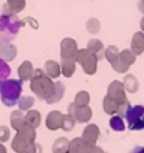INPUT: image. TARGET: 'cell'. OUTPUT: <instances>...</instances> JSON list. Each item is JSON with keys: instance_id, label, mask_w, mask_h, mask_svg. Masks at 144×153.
<instances>
[{"instance_id": "cell-1", "label": "cell", "mask_w": 144, "mask_h": 153, "mask_svg": "<svg viewBox=\"0 0 144 153\" xmlns=\"http://www.w3.org/2000/svg\"><path fill=\"white\" fill-rule=\"evenodd\" d=\"M20 25L22 22L17 20L16 13L10 11L8 6H3V14L0 16V37H2V40H13L19 33Z\"/></svg>"}, {"instance_id": "cell-2", "label": "cell", "mask_w": 144, "mask_h": 153, "mask_svg": "<svg viewBox=\"0 0 144 153\" xmlns=\"http://www.w3.org/2000/svg\"><path fill=\"white\" fill-rule=\"evenodd\" d=\"M22 96V82L16 79H6L0 85V99L6 107H13L17 104Z\"/></svg>"}, {"instance_id": "cell-3", "label": "cell", "mask_w": 144, "mask_h": 153, "mask_svg": "<svg viewBox=\"0 0 144 153\" xmlns=\"http://www.w3.org/2000/svg\"><path fill=\"white\" fill-rule=\"evenodd\" d=\"M53 84L54 82H51V79L45 74L42 70H36L33 77H31V88L40 99H45L50 94L51 88H53Z\"/></svg>"}, {"instance_id": "cell-4", "label": "cell", "mask_w": 144, "mask_h": 153, "mask_svg": "<svg viewBox=\"0 0 144 153\" xmlns=\"http://www.w3.org/2000/svg\"><path fill=\"white\" fill-rule=\"evenodd\" d=\"M124 119L127 122V127L130 130H144V107L143 105H130L125 111Z\"/></svg>"}, {"instance_id": "cell-5", "label": "cell", "mask_w": 144, "mask_h": 153, "mask_svg": "<svg viewBox=\"0 0 144 153\" xmlns=\"http://www.w3.org/2000/svg\"><path fill=\"white\" fill-rule=\"evenodd\" d=\"M75 60H78L81 65H82L84 71L87 74H95L96 68H98V59L95 54H92L88 50H78Z\"/></svg>"}, {"instance_id": "cell-6", "label": "cell", "mask_w": 144, "mask_h": 153, "mask_svg": "<svg viewBox=\"0 0 144 153\" xmlns=\"http://www.w3.org/2000/svg\"><path fill=\"white\" fill-rule=\"evenodd\" d=\"M107 96H110L112 99H115L116 102H118V105H122L127 101V96H125V90H124V85L122 82H119V80H115V82H112L109 85V90H107Z\"/></svg>"}, {"instance_id": "cell-7", "label": "cell", "mask_w": 144, "mask_h": 153, "mask_svg": "<svg viewBox=\"0 0 144 153\" xmlns=\"http://www.w3.org/2000/svg\"><path fill=\"white\" fill-rule=\"evenodd\" d=\"M99 134H101V131H99V127H98V125L88 124L84 128V133H82L81 138H82L88 146H95V144L98 142V139H99Z\"/></svg>"}, {"instance_id": "cell-8", "label": "cell", "mask_w": 144, "mask_h": 153, "mask_svg": "<svg viewBox=\"0 0 144 153\" xmlns=\"http://www.w3.org/2000/svg\"><path fill=\"white\" fill-rule=\"evenodd\" d=\"M60 50H62V59H75L78 53V45L73 39L68 37L62 40Z\"/></svg>"}, {"instance_id": "cell-9", "label": "cell", "mask_w": 144, "mask_h": 153, "mask_svg": "<svg viewBox=\"0 0 144 153\" xmlns=\"http://www.w3.org/2000/svg\"><path fill=\"white\" fill-rule=\"evenodd\" d=\"M71 116L76 119V122H88L92 119V108L88 105H76L75 104V110L71 113Z\"/></svg>"}, {"instance_id": "cell-10", "label": "cell", "mask_w": 144, "mask_h": 153, "mask_svg": "<svg viewBox=\"0 0 144 153\" xmlns=\"http://www.w3.org/2000/svg\"><path fill=\"white\" fill-rule=\"evenodd\" d=\"M62 96H64V84L62 82H54L50 94L45 97V101H47V104H54V102L60 101Z\"/></svg>"}, {"instance_id": "cell-11", "label": "cell", "mask_w": 144, "mask_h": 153, "mask_svg": "<svg viewBox=\"0 0 144 153\" xmlns=\"http://www.w3.org/2000/svg\"><path fill=\"white\" fill-rule=\"evenodd\" d=\"M130 47H132L130 48L132 53H135V56L143 54V53H144V33L143 31L133 34L132 42H130Z\"/></svg>"}, {"instance_id": "cell-12", "label": "cell", "mask_w": 144, "mask_h": 153, "mask_svg": "<svg viewBox=\"0 0 144 153\" xmlns=\"http://www.w3.org/2000/svg\"><path fill=\"white\" fill-rule=\"evenodd\" d=\"M62 119H64V114L60 111H51L47 116V127L50 130H57L62 125Z\"/></svg>"}, {"instance_id": "cell-13", "label": "cell", "mask_w": 144, "mask_h": 153, "mask_svg": "<svg viewBox=\"0 0 144 153\" xmlns=\"http://www.w3.org/2000/svg\"><path fill=\"white\" fill-rule=\"evenodd\" d=\"M87 50L92 53V54H95L98 60H101V59L104 57V47H102V42H101V40H98V39L90 40Z\"/></svg>"}, {"instance_id": "cell-14", "label": "cell", "mask_w": 144, "mask_h": 153, "mask_svg": "<svg viewBox=\"0 0 144 153\" xmlns=\"http://www.w3.org/2000/svg\"><path fill=\"white\" fill-rule=\"evenodd\" d=\"M17 134H19L22 139H25L26 142H33L36 139V128L31 127V125H28V124H25L17 130Z\"/></svg>"}, {"instance_id": "cell-15", "label": "cell", "mask_w": 144, "mask_h": 153, "mask_svg": "<svg viewBox=\"0 0 144 153\" xmlns=\"http://www.w3.org/2000/svg\"><path fill=\"white\" fill-rule=\"evenodd\" d=\"M88 144L82 139V138H75L73 141L68 142V150L71 152H76V153H87L88 150Z\"/></svg>"}, {"instance_id": "cell-16", "label": "cell", "mask_w": 144, "mask_h": 153, "mask_svg": "<svg viewBox=\"0 0 144 153\" xmlns=\"http://www.w3.org/2000/svg\"><path fill=\"white\" fill-rule=\"evenodd\" d=\"M122 85H124V90H125V91H129V93H137L138 88H140L138 79L135 77L133 74H127V76H125Z\"/></svg>"}, {"instance_id": "cell-17", "label": "cell", "mask_w": 144, "mask_h": 153, "mask_svg": "<svg viewBox=\"0 0 144 153\" xmlns=\"http://www.w3.org/2000/svg\"><path fill=\"white\" fill-rule=\"evenodd\" d=\"M109 125H110V128L113 131H124L125 130V121L119 114H112V118L109 121Z\"/></svg>"}, {"instance_id": "cell-18", "label": "cell", "mask_w": 144, "mask_h": 153, "mask_svg": "<svg viewBox=\"0 0 144 153\" xmlns=\"http://www.w3.org/2000/svg\"><path fill=\"white\" fill-rule=\"evenodd\" d=\"M118 102L115 101V99H112L110 96H105L104 101H102V108L107 114H116L118 113Z\"/></svg>"}, {"instance_id": "cell-19", "label": "cell", "mask_w": 144, "mask_h": 153, "mask_svg": "<svg viewBox=\"0 0 144 153\" xmlns=\"http://www.w3.org/2000/svg\"><path fill=\"white\" fill-rule=\"evenodd\" d=\"M33 64L31 62H23V64L20 65V68H19V76H20V80H31V77H33Z\"/></svg>"}, {"instance_id": "cell-20", "label": "cell", "mask_w": 144, "mask_h": 153, "mask_svg": "<svg viewBox=\"0 0 144 153\" xmlns=\"http://www.w3.org/2000/svg\"><path fill=\"white\" fill-rule=\"evenodd\" d=\"M22 125H25V114L22 113V110H17L11 113V127L17 131Z\"/></svg>"}, {"instance_id": "cell-21", "label": "cell", "mask_w": 144, "mask_h": 153, "mask_svg": "<svg viewBox=\"0 0 144 153\" xmlns=\"http://www.w3.org/2000/svg\"><path fill=\"white\" fill-rule=\"evenodd\" d=\"M25 124L31 125V127H39L40 125V113L36 110H28V113L25 114Z\"/></svg>"}, {"instance_id": "cell-22", "label": "cell", "mask_w": 144, "mask_h": 153, "mask_svg": "<svg viewBox=\"0 0 144 153\" xmlns=\"http://www.w3.org/2000/svg\"><path fill=\"white\" fill-rule=\"evenodd\" d=\"M68 139L67 138H57L53 144V153H67L68 152Z\"/></svg>"}, {"instance_id": "cell-23", "label": "cell", "mask_w": 144, "mask_h": 153, "mask_svg": "<svg viewBox=\"0 0 144 153\" xmlns=\"http://www.w3.org/2000/svg\"><path fill=\"white\" fill-rule=\"evenodd\" d=\"M45 70H47V73H48V77H57L60 74V65L54 60H48L47 64H45Z\"/></svg>"}, {"instance_id": "cell-24", "label": "cell", "mask_w": 144, "mask_h": 153, "mask_svg": "<svg viewBox=\"0 0 144 153\" xmlns=\"http://www.w3.org/2000/svg\"><path fill=\"white\" fill-rule=\"evenodd\" d=\"M17 105H19V110H22V111H28L31 107L34 105V97H31V96H20L19 97V101H17Z\"/></svg>"}, {"instance_id": "cell-25", "label": "cell", "mask_w": 144, "mask_h": 153, "mask_svg": "<svg viewBox=\"0 0 144 153\" xmlns=\"http://www.w3.org/2000/svg\"><path fill=\"white\" fill-rule=\"evenodd\" d=\"M75 68H76V65H75V59H64L60 71H62V73H64L67 77H70L71 74L75 73Z\"/></svg>"}, {"instance_id": "cell-26", "label": "cell", "mask_w": 144, "mask_h": 153, "mask_svg": "<svg viewBox=\"0 0 144 153\" xmlns=\"http://www.w3.org/2000/svg\"><path fill=\"white\" fill-rule=\"evenodd\" d=\"M30 142H26L25 139H22L19 134H16V138L13 139V150L16 153H25V149Z\"/></svg>"}, {"instance_id": "cell-27", "label": "cell", "mask_w": 144, "mask_h": 153, "mask_svg": "<svg viewBox=\"0 0 144 153\" xmlns=\"http://www.w3.org/2000/svg\"><path fill=\"white\" fill-rule=\"evenodd\" d=\"M10 74H11L10 65H8L6 62H5L2 57H0V85H2L8 77H10Z\"/></svg>"}, {"instance_id": "cell-28", "label": "cell", "mask_w": 144, "mask_h": 153, "mask_svg": "<svg viewBox=\"0 0 144 153\" xmlns=\"http://www.w3.org/2000/svg\"><path fill=\"white\" fill-rule=\"evenodd\" d=\"M75 124H76V119L73 118L71 114H64V119H62V125L60 128L65 130V131H71L75 128Z\"/></svg>"}, {"instance_id": "cell-29", "label": "cell", "mask_w": 144, "mask_h": 153, "mask_svg": "<svg viewBox=\"0 0 144 153\" xmlns=\"http://www.w3.org/2000/svg\"><path fill=\"white\" fill-rule=\"evenodd\" d=\"M119 57L122 59L124 64H127L129 67L135 64V59H137V56H135V53H132V50H124V51H119Z\"/></svg>"}, {"instance_id": "cell-30", "label": "cell", "mask_w": 144, "mask_h": 153, "mask_svg": "<svg viewBox=\"0 0 144 153\" xmlns=\"http://www.w3.org/2000/svg\"><path fill=\"white\" fill-rule=\"evenodd\" d=\"M118 56H119V50L116 48L115 45H112V47H107L105 51H104V57L109 60L110 64H112V62H113L116 57H118Z\"/></svg>"}, {"instance_id": "cell-31", "label": "cell", "mask_w": 144, "mask_h": 153, "mask_svg": "<svg viewBox=\"0 0 144 153\" xmlns=\"http://www.w3.org/2000/svg\"><path fill=\"white\" fill-rule=\"evenodd\" d=\"M112 67H113V70L116 71V73H125V71H127L130 67L127 65V64H124V62H122V59L118 56V57H116L113 62H112Z\"/></svg>"}, {"instance_id": "cell-32", "label": "cell", "mask_w": 144, "mask_h": 153, "mask_svg": "<svg viewBox=\"0 0 144 153\" xmlns=\"http://www.w3.org/2000/svg\"><path fill=\"white\" fill-rule=\"evenodd\" d=\"M88 102H90V94L87 91H79L75 97L76 105H88Z\"/></svg>"}, {"instance_id": "cell-33", "label": "cell", "mask_w": 144, "mask_h": 153, "mask_svg": "<svg viewBox=\"0 0 144 153\" xmlns=\"http://www.w3.org/2000/svg\"><path fill=\"white\" fill-rule=\"evenodd\" d=\"M8 6H10L14 13H19L25 8V0H8Z\"/></svg>"}, {"instance_id": "cell-34", "label": "cell", "mask_w": 144, "mask_h": 153, "mask_svg": "<svg viewBox=\"0 0 144 153\" xmlns=\"http://www.w3.org/2000/svg\"><path fill=\"white\" fill-rule=\"evenodd\" d=\"M25 153H42V146L37 144L36 141H33V142H30L28 146H26Z\"/></svg>"}, {"instance_id": "cell-35", "label": "cell", "mask_w": 144, "mask_h": 153, "mask_svg": "<svg viewBox=\"0 0 144 153\" xmlns=\"http://www.w3.org/2000/svg\"><path fill=\"white\" fill-rule=\"evenodd\" d=\"M99 26H101V25H99V22H98L96 19H92V20L87 22V30H88L90 33H93V34L99 31Z\"/></svg>"}, {"instance_id": "cell-36", "label": "cell", "mask_w": 144, "mask_h": 153, "mask_svg": "<svg viewBox=\"0 0 144 153\" xmlns=\"http://www.w3.org/2000/svg\"><path fill=\"white\" fill-rule=\"evenodd\" d=\"M11 133H10V128L5 127V125H0V142H6L10 139Z\"/></svg>"}, {"instance_id": "cell-37", "label": "cell", "mask_w": 144, "mask_h": 153, "mask_svg": "<svg viewBox=\"0 0 144 153\" xmlns=\"http://www.w3.org/2000/svg\"><path fill=\"white\" fill-rule=\"evenodd\" d=\"M87 153H105V152H104L101 147H98L96 144H95V146H90V147H88Z\"/></svg>"}, {"instance_id": "cell-38", "label": "cell", "mask_w": 144, "mask_h": 153, "mask_svg": "<svg viewBox=\"0 0 144 153\" xmlns=\"http://www.w3.org/2000/svg\"><path fill=\"white\" fill-rule=\"evenodd\" d=\"M130 153H144V146H137L130 150Z\"/></svg>"}, {"instance_id": "cell-39", "label": "cell", "mask_w": 144, "mask_h": 153, "mask_svg": "<svg viewBox=\"0 0 144 153\" xmlns=\"http://www.w3.org/2000/svg\"><path fill=\"white\" fill-rule=\"evenodd\" d=\"M138 8H140V11L144 14V3H143V2H140V3H138Z\"/></svg>"}, {"instance_id": "cell-40", "label": "cell", "mask_w": 144, "mask_h": 153, "mask_svg": "<svg viewBox=\"0 0 144 153\" xmlns=\"http://www.w3.org/2000/svg\"><path fill=\"white\" fill-rule=\"evenodd\" d=\"M0 153H6V149H5L3 144H0Z\"/></svg>"}, {"instance_id": "cell-41", "label": "cell", "mask_w": 144, "mask_h": 153, "mask_svg": "<svg viewBox=\"0 0 144 153\" xmlns=\"http://www.w3.org/2000/svg\"><path fill=\"white\" fill-rule=\"evenodd\" d=\"M140 25H141V30H143V33H144V17H143V19H141Z\"/></svg>"}, {"instance_id": "cell-42", "label": "cell", "mask_w": 144, "mask_h": 153, "mask_svg": "<svg viewBox=\"0 0 144 153\" xmlns=\"http://www.w3.org/2000/svg\"><path fill=\"white\" fill-rule=\"evenodd\" d=\"M67 153H76V152H71V150H68V152H67Z\"/></svg>"}, {"instance_id": "cell-43", "label": "cell", "mask_w": 144, "mask_h": 153, "mask_svg": "<svg viewBox=\"0 0 144 153\" xmlns=\"http://www.w3.org/2000/svg\"><path fill=\"white\" fill-rule=\"evenodd\" d=\"M141 2H143V3H144V0H141Z\"/></svg>"}]
</instances>
